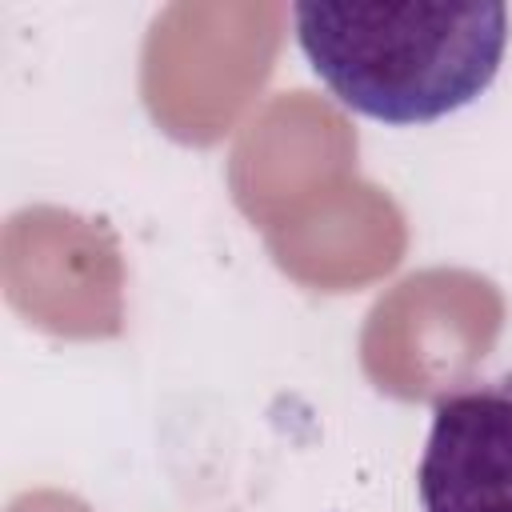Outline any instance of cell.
I'll list each match as a JSON object with an SVG mask.
<instances>
[{"instance_id": "obj_2", "label": "cell", "mask_w": 512, "mask_h": 512, "mask_svg": "<svg viewBox=\"0 0 512 512\" xmlns=\"http://www.w3.org/2000/svg\"><path fill=\"white\" fill-rule=\"evenodd\" d=\"M416 492L424 512H512V372L436 396Z\"/></svg>"}, {"instance_id": "obj_1", "label": "cell", "mask_w": 512, "mask_h": 512, "mask_svg": "<svg viewBox=\"0 0 512 512\" xmlns=\"http://www.w3.org/2000/svg\"><path fill=\"white\" fill-rule=\"evenodd\" d=\"M296 44L328 92L380 124H432L500 72L504 4H296Z\"/></svg>"}]
</instances>
